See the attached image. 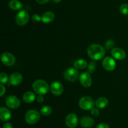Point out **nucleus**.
Here are the masks:
<instances>
[{
  "mask_svg": "<svg viewBox=\"0 0 128 128\" xmlns=\"http://www.w3.org/2000/svg\"><path fill=\"white\" fill-rule=\"evenodd\" d=\"M88 54L94 60H100L102 59L105 55V50L102 46L98 44L90 45L87 50Z\"/></svg>",
  "mask_w": 128,
  "mask_h": 128,
  "instance_id": "1",
  "label": "nucleus"
},
{
  "mask_svg": "<svg viewBox=\"0 0 128 128\" xmlns=\"http://www.w3.org/2000/svg\"><path fill=\"white\" fill-rule=\"evenodd\" d=\"M32 88L34 92L39 95H44L48 93L50 86L47 82L42 80H38L32 84Z\"/></svg>",
  "mask_w": 128,
  "mask_h": 128,
  "instance_id": "2",
  "label": "nucleus"
},
{
  "mask_svg": "<svg viewBox=\"0 0 128 128\" xmlns=\"http://www.w3.org/2000/svg\"><path fill=\"white\" fill-rule=\"evenodd\" d=\"M40 119V113L36 110H29L25 114V120L29 124H34L37 123Z\"/></svg>",
  "mask_w": 128,
  "mask_h": 128,
  "instance_id": "3",
  "label": "nucleus"
},
{
  "mask_svg": "<svg viewBox=\"0 0 128 128\" xmlns=\"http://www.w3.org/2000/svg\"><path fill=\"white\" fill-rule=\"evenodd\" d=\"M94 102L91 98L89 96H84L80 99L79 101V106L82 110L85 111H90L94 108Z\"/></svg>",
  "mask_w": 128,
  "mask_h": 128,
  "instance_id": "4",
  "label": "nucleus"
},
{
  "mask_svg": "<svg viewBox=\"0 0 128 128\" xmlns=\"http://www.w3.org/2000/svg\"><path fill=\"white\" fill-rule=\"evenodd\" d=\"M29 18H30V16H29L28 12L25 10H22L16 14L15 21H16V24L19 26H24L28 23Z\"/></svg>",
  "mask_w": 128,
  "mask_h": 128,
  "instance_id": "5",
  "label": "nucleus"
},
{
  "mask_svg": "<svg viewBox=\"0 0 128 128\" xmlns=\"http://www.w3.org/2000/svg\"><path fill=\"white\" fill-rule=\"evenodd\" d=\"M64 77L66 80L71 82L75 81L79 77V72L74 68H69L64 73Z\"/></svg>",
  "mask_w": 128,
  "mask_h": 128,
  "instance_id": "6",
  "label": "nucleus"
},
{
  "mask_svg": "<svg viewBox=\"0 0 128 128\" xmlns=\"http://www.w3.org/2000/svg\"><path fill=\"white\" fill-rule=\"evenodd\" d=\"M78 116L74 113H70L65 118V123L70 128H74L78 124Z\"/></svg>",
  "mask_w": 128,
  "mask_h": 128,
  "instance_id": "7",
  "label": "nucleus"
},
{
  "mask_svg": "<svg viewBox=\"0 0 128 128\" xmlns=\"http://www.w3.org/2000/svg\"><path fill=\"white\" fill-rule=\"evenodd\" d=\"M6 104L11 109H16L20 107L21 104L20 100L15 96H9L6 99Z\"/></svg>",
  "mask_w": 128,
  "mask_h": 128,
  "instance_id": "8",
  "label": "nucleus"
},
{
  "mask_svg": "<svg viewBox=\"0 0 128 128\" xmlns=\"http://www.w3.org/2000/svg\"><path fill=\"white\" fill-rule=\"evenodd\" d=\"M80 81L81 85L85 88H89L92 84V79L89 72H82L80 76Z\"/></svg>",
  "mask_w": 128,
  "mask_h": 128,
  "instance_id": "9",
  "label": "nucleus"
},
{
  "mask_svg": "<svg viewBox=\"0 0 128 128\" xmlns=\"http://www.w3.org/2000/svg\"><path fill=\"white\" fill-rule=\"evenodd\" d=\"M1 61L5 66H11L14 64L15 58L10 52H4L1 55Z\"/></svg>",
  "mask_w": 128,
  "mask_h": 128,
  "instance_id": "10",
  "label": "nucleus"
},
{
  "mask_svg": "<svg viewBox=\"0 0 128 128\" xmlns=\"http://www.w3.org/2000/svg\"><path fill=\"white\" fill-rule=\"evenodd\" d=\"M50 90L51 92L55 96H60L63 92L64 88L61 82L58 81H54L51 84Z\"/></svg>",
  "mask_w": 128,
  "mask_h": 128,
  "instance_id": "11",
  "label": "nucleus"
},
{
  "mask_svg": "<svg viewBox=\"0 0 128 128\" xmlns=\"http://www.w3.org/2000/svg\"><path fill=\"white\" fill-rule=\"evenodd\" d=\"M102 66L108 71H113L116 68V62L111 57H106L102 61Z\"/></svg>",
  "mask_w": 128,
  "mask_h": 128,
  "instance_id": "12",
  "label": "nucleus"
},
{
  "mask_svg": "<svg viewBox=\"0 0 128 128\" xmlns=\"http://www.w3.org/2000/svg\"><path fill=\"white\" fill-rule=\"evenodd\" d=\"M111 55L114 59L118 60H123L126 58V52L122 49L115 48L111 50Z\"/></svg>",
  "mask_w": 128,
  "mask_h": 128,
  "instance_id": "13",
  "label": "nucleus"
},
{
  "mask_svg": "<svg viewBox=\"0 0 128 128\" xmlns=\"http://www.w3.org/2000/svg\"><path fill=\"white\" fill-rule=\"evenodd\" d=\"M22 81V75L18 72H14L10 78V84L12 86H18L20 84Z\"/></svg>",
  "mask_w": 128,
  "mask_h": 128,
  "instance_id": "14",
  "label": "nucleus"
},
{
  "mask_svg": "<svg viewBox=\"0 0 128 128\" xmlns=\"http://www.w3.org/2000/svg\"><path fill=\"white\" fill-rule=\"evenodd\" d=\"M94 124V121L90 116H83L80 120V124L84 128H92Z\"/></svg>",
  "mask_w": 128,
  "mask_h": 128,
  "instance_id": "15",
  "label": "nucleus"
},
{
  "mask_svg": "<svg viewBox=\"0 0 128 128\" xmlns=\"http://www.w3.org/2000/svg\"><path fill=\"white\" fill-rule=\"evenodd\" d=\"M11 117V113L8 109L1 107L0 108V119L2 121H8Z\"/></svg>",
  "mask_w": 128,
  "mask_h": 128,
  "instance_id": "16",
  "label": "nucleus"
},
{
  "mask_svg": "<svg viewBox=\"0 0 128 128\" xmlns=\"http://www.w3.org/2000/svg\"><path fill=\"white\" fill-rule=\"evenodd\" d=\"M54 14L51 11H47L44 12L41 17V21L44 23H50L54 20Z\"/></svg>",
  "mask_w": 128,
  "mask_h": 128,
  "instance_id": "17",
  "label": "nucleus"
},
{
  "mask_svg": "<svg viewBox=\"0 0 128 128\" xmlns=\"http://www.w3.org/2000/svg\"><path fill=\"white\" fill-rule=\"evenodd\" d=\"M108 104V100L104 97L99 98L95 102V105L98 108L103 109Z\"/></svg>",
  "mask_w": 128,
  "mask_h": 128,
  "instance_id": "18",
  "label": "nucleus"
},
{
  "mask_svg": "<svg viewBox=\"0 0 128 128\" xmlns=\"http://www.w3.org/2000/svg\"><path fill=\"white\" fill-rule=\"evenodd\" d=\"M35 98H36V96H35L34 93L31 91H28V92H25L22 96V99L24 102L26 103H30L34 101Z\"/></svg>",
  "mask_w": 128,
  "mask_h": 128,
  "instance_id": "19",
  "label": "nucleus"
},
{
  "mask_svg": "<svg viewBox=\"0 0 128 128\" xmlns=\"http://www.w3.org/2000/svg\"><path fill=\"white\" fill-rule=\"evenodd\" d=\"M9 7L12 10H20L22 8V4L20 1H18V0H11L9 2Z\"/></svg>",
  "mask_w": 128,
  "mask_h": 128,
  "instance_id": "20",
  "label": "nucleus"
},
{
  "mask_svg": "<svg viewBox=\"0 0 128 128\" xmlns=\"http://www.w3.org/2000/svg\"><path fill=\"white\" fill-rule=\"evenodd\" d=\"M74 67L78 70H83L87 66V62L82 59H80L75 61Z\"/></svg>",
  "mask_w": 128,
  "mask_h": 128,
  "instance_id": "21",
  "label": "nucleus"
},
{
  "mask_svg": "<svg viewBox=\"0 0 128 128\" xmlns=\"http://www.w3.org/2000/svg\"><path fill=\"white\" fill-rule=\"evenodd\" d=\"M40 112L43 116H48L51 114V112H52V109H51V108L50 106H44L41 109Z\"/></svg>",
  "mask_w": 128,
  "mask_h": 128,
  "instance_id": "22",
  "label": "nucleus"
},
{
  "mask_svg": "<svg viewBox=\"0 0 128 128\" xmlns=\"http://www.w3.org/2000/svg\"><path fill=\"white\" fill-rule=\"evenodd\" d=\"M120 11L123 15H128V4L124 3L120 6Z\"/></svg>",
  "mask_w": 128,
  "mask_h": 128,
  "instance_id": "23",
  "label": "nucleus"
},
{
  "mask_svg": "<svg viewBox=\"0 0 128 128\" xmlns=\"http://www.w3.org/2000/svg\"><path fill=\"white\" fill-rule=\"evenodd\" d=\"M96 66H97V64L94 61H91L89 63L88 66V72L90 73H92L94 71H95L96 68Z\"/></svg>",
  "mask_w": 128,
  "mask_h": 128,
  "instance_id": "24",
  "label": "nucleus"
},
{
  "mask_svg": "<svg viewBox=\"0 0 128 128\" xmlns=\"http://www.w3.org/2000/svg\"><path fill=\"white\" fill-rule=\"evenodd\" d=\"M8 80V77L5 72H1L0 74V81L1 84H5L7 82Z\"/></svg>",
  "mask_w": 128,
  "mask_h": 128,
  "instance_id": "25",
  "label": "nucleus"
},
{
  "mask_svg": "<svg viewBox=\"0 0 128 128\" xmlns=\"http://www.w3.org/2000/svg\"><path fill=\"white\" fill-rule=\"evenodd\" d=\"M114 42L112 40H108V41H106V44H105V46H106V48L108 50H109V49L112 48V46H114Z\"/></svg>",
  "mask_w": 128,
  "mask_h": 128,
  "instance_id": "26",
  "label": "nucleus"
},
{
  "mask_svg": "<svg viewBox=\"0 0 128 128\" xmlns=\"http://www.w3.org/2000/svg\"><path fill=\"white\" fill-rule=\"evenodd\" d=\"M41 17L38 14H35L32 16V20L34 22H39L41 20Z\"/></svg>",
  "mask_w": 128,
  "mask_h": 128,
  "instance_id": "27",
  "label": "nucleus"
},
{
  "mask_svg": "<svg viewBox=\"0 0 128 128\" xmlns=\"http://www.w3.org/2000/svg\"><path fill=\"white\" fill-rule=\"evenodd\" d=\"M91 114L93 116H95V117L100 115V111H99V110L98 108H93L91 110Z\"/></svg>",
  "mask_w": 128,
  "mask_h": 128,
  "instance_id": "28",
  "label": "nucleus"
},
{
  "mask_svg": "<svg viewBox=\"0 0 128 128\" xmlns=\"http://www.w3.org/2000/svg\"><path fill=\"white\" fill-rule=\"evenodd\" d=\"M96 128H110V126L108 124L104 123V122H102V123H100L96 126Z\"/></svg>",
  "mask_w": 128,
  "mask_h": 128,
  "instance_id": "29",
  "label": "nucleus"
},
{
  "mask_svg": "<svg viewBox=\"0 0 128 128\" xmlns=\"http://www.w3.org/2000/svg\"><path fill=\"white\" fill-rule=\"evenodd\" d=\"M1 94H0V96H2L4 94L5 92H6V89L5 87L3 86V84H1Z\"/></svg>",
  "mask_w": 128,
  "mask_h": 128,
  "instance_id": "30",
  "label": "nucleus"
},
{
  "mask_svg": "<svg viewBox=\"0 0 128 128\" xmlns=\"http://www.w3.org/2000/svg\"><path fill=\"white\" fill-rule=\"evenodd\" d=\"M36 100H37L38 102L41 103V102H42L44 101V97L42 96V95H39L37 97V99H36Z\"/></svg>",
  "mask_w": 128,
  "mask_h": 128,
  "instance_id": "31",
  "label": "nucleus"
},
{
  "mask_svg": "<svg viewBox=\"0 0 128 128\" xmlns=\"http://www.w3.org/2000/svg\"><path fill=\"white\" fill-rule=\"evenodd\" d=\"M2 128H13V126H12V124L10 122H6L3 125Z\"/></svg>",
  "mask_w": 128,
  "mask_h": 128,
  "instance_id": "32",
  "label": "nucleus"
},
{
  "mask_svg": "<svg viewBox=\"0 0 128 128\" xmlns=\"http://www.w3.org/2000/svg\"><path fill=\"white\" fill-rule=\"evenodd\" d=\"M36 1L39 4H45L47 3L50 0H36Z\"/></svg>",
  "mask_w": 128,
  "mask_h": 128,
  "instance_id": "33",
  "label": "nucleus"
},
{
  "mask_svg": "<svg viewBox=\"0 0 128 128\" xmlns=\"http://www.w3.org/2000/svg\"><path fill=\"white\" fill-rule=\"evenodd\" d=\"M51 1H52V2H56V3H58V2H60V1H61V0H51Z\"/></svg>",
  "mask_w": 128,
  "mask_h": 128,
  "instance_id": "34",
  "label": "nucleus"
}]
</instances>
